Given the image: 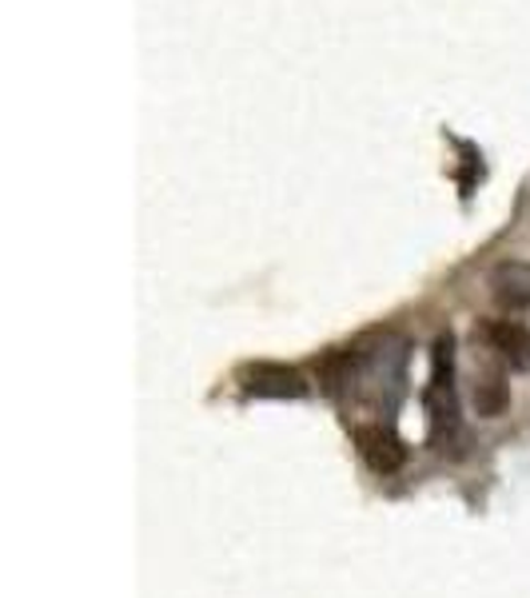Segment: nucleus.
Returning a JSON list of instances; mask_svg holds the SVG:
<instances>
[{
	"label": "nucleus",
	"instance_id": "nucleus-6",
	"mask_svg": "<svg viewBox=\"0 0 530 598\" xmlns=\"http://www.w3.org/2000/svg\"><path fill=\"white\" fill-rule=\"evenodd\" d=\"M507 403H510V388L502 383L499 371H490L482 383H475V408H479L482 419L502 415V411H507Z\"/></svg>",
	"mask_w": 530,
	"mask_h": 598
},
{
	"label": "nucleus",
	"instance_id": "nucleus-3",
	"mask_svg": "<svg viewBox=\"0 0 530 598\" xmlns=\"http://www.w3.org/2000/svg\"><path fill=\"white\" fill-rule=\"evenodd\" d=\"M475 339L487 343V351L507 363L510 371H530V328L519 319H482Z\"/></svg>",
	"mask_w": 530,
	"mask_h": 598
},
{
	"label": "nucleus",
	"instance_id": "nucleus-5",
	"mask_svg": "<svg viewBox=\"0 0 530 598\" xmlns=\"http://www.w3.org/2000/svg\"><path fill=\"white\" fill-rule=\"evenodd\" d=\"M487 283L502 311H530V259H502L490 268Z\"/></svg>",
	"mask_w": 530,
	"mask_h": 598
},
{
	"label": "nucleus",
	"instance_id": "nucleus-4",
	"mask_svg": "<svg viewBox=\"0 0 530 598\" xmlns=\"http://www.w3.org/2000/svg\"><path fill=\"white\" fill-rule=\"evenodd\" d=\"M355 447H360L363 463H367L375 475H395V471L407 463L403 439L391 427H383V423H360V427H355Z\"/></svg>",
	"mask_w": 530,
	"mask_h": 598
},
{
	"label": "nucleus",
	"instance_id": "nucleus-2",
	"mask_svg": "<svg viewBox=\"0 0 530 598\" xmlns=\"http://www.w3.org/2000/svg\"><path fill=\"white\" fill-rule=\"evenodd\" d=\"M240 391L256 399H308L311 383L300 368L288 363H271V359H256L240 368Z\"/></svg>",
	"mask_w": 530,
	"mask_h": 598
},
{
	"label": "nucleus",
	"instance_id": "nucleus-1",
	"mask_svg": "<svg viewBox=\"0 0 530 598\" xmlns=\"http://www.w3.org/2000/svg\"><path fill=\"white\" fill-rule=\"evenodd\" d=\"M430 439L450 443L459 435V395H455V336L443 331L430 348V383H427Z\"/></svg>",
	"mask_w": 530,
	"mask_h": 598
}]
</instances>
